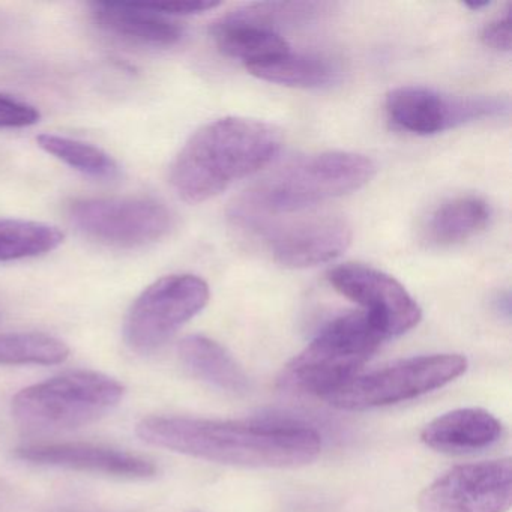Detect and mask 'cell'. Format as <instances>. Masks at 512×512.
<instances>
[{
	"instance_id": "cell-12",
	"label": "cell",
	"mask_w": 512,
	"mask_h": 512,
	"mask_svg": "<svg viewBox=\"0 0 512 512\" xmlns=\"http://www.w3.org/2000/svg\"><path fill=\"white\" fill-rule=\"evenodd\" d=\"M239 227L262 236L272 259L284 268L305 269L332 262L352 242V227L335 215H317L278 224L256 221Z\"/></svg>"
},
{
	"instance_id": "cell-8",
	"label": "cell",
	"mask_w": 512,
	"mask_h": 512,
	"mask_svg": "<svg viewBox=\"0 0 512 512\" xmlns=\"http://www.w3.org/2000/svg\"><path fill=\"white\" fill-rule=\"evenodd\" d=\"M70 223L89 239L116 248H140L173 227L166 205L151 197H82L67 206Z\"/></svg>"
},
{
	"instance_id": "cell-26",
	"label": "cell",
	"mask_w": 512,
	"mask_h": 512,
	"mask_svg": "<svg viewBox=\"0 0 512 512\" xmlns=\"http://www.w3.org/2000/svg\"><path fill=\"white\" fill-rule=\"evenodd\" d=\"M494 307H496V311L500 316H505L506 319H509V316H511V298H509V293H500L496 301H494Z\"/></svg>"
},
{
	"instance_id": "cell-7",
	"label": "cell",
	"mask_w": 512,
	"mask_h": 512,
	"mask_svg": "<svg viewBox=\"0 0 512 512\" xmlns=\"http://www.w3.org/2000/svg\"><path fill=\"white\" fill-rule=\"evenodd\" d=\"M208 283L197 275H167L146 287L128 310L124 337L139 353L163 347L208 305Z\"/></svg>"
},
{
	"instance_id": "cell-28",
	"label": "cell",
	"mask_w": 512,
	"mask_h": 512,
	"mask_svg": "<svg viewBox=\"0 0 512 512\" xmlns=\"http://www.w3.org/2000/svg\"><path fill=\"white\" fill-rule=\"evenodd\" d=\"M197 512V511H196Z\"/></svg>"
},
{
	"instance_id": "cell-5",
	"label": "cell",
	"mask_w": 512,
	"mask_h": 512,
	"mask_svg": "<svg viewBox=\"0 0 512 512\" xmlns=\"http://www.w3.org/2000/svg\"><path fill=\"white\" fill-rule=\"evenodd\" d=\"M385 340L365 313L337 317L283 368L278 386L290 394L326 397L353 379Z\"/></svg>"
},
{
	"instance_id": "cell-1",
	"label": "cell",
	"mask_w": 512,
	"mask_h": 512,
	"mask_svg": "<svg viewBox=\"0 0 512 512\" xmlns=\"http://www.w3.org/2000/svg\"><path fill=\"white\" fill-rule=\"evenodd\" d=\"M136 433L157 448L254 469L304 466L322 451V437L316 430L287 422L149 416L137 424Z\"/></svg>"
},
{
	"instance_id": "cell-2",
	"label": "cell",
	"mask_w": 512,
	"mask_h": 512,
	"mask_svg": "<svg viewBox=\"0 0 512 512\" xmlns=\"http://www.w3.org/2000/svg\"><path fill=\"white\" fill-rule=\"evenodd\" d=\"M281 143L280 131L266 122L217 119L196 131L176 155L170 184L184 202H206L268 166Z\"/></svg>"
},
{
	"instance_id": "cell-13",
	"label": "cell",
	"mask_w": 512,
	"mask_h": 512,
	"mask_svg": "<svg viewBox=\"0 0 512 512\" xmlns=\"http://www.w3.org/2000/svg\"><path fill=\"white\" fill-rule=\"evenodd\" d=\"M329 283L341 295L364 308L383 337L406 334L421 322L422 311L415 299L391 275L361 265L344 263L331 269Z\"/></svg>"
},
{
	"instance_id": "cell-24",
	"label": "cell",
	"mask_w": 512,
	"mask_h": 512,
	"mask_svg": "<svg viewBox=\"0 0 512 512\" xmlns=\"http://www.w3.org/2000/svg\"><path fill=\"white\" fill-rule=\"evenodd\" d=\"M482 43L496 52H511V7H506L502 16L485 26L481 35Z\"/></svg>"
},
{
	"instance_id": "cell-11",
	"label": "cell",
	"mask_w": 512,
	"mask_h": 512,
	"mask_svg": "<svg viewBox=\"0 0 512 512\" xmlns=\"http://www.w3.org/2000/svg\"><path fill=\"white\" fill-rule=\"evenodd\" d=\"M509 458L452 467L431 482L418 500L419 512H506L511 508Z\"/></svg>"
},
{
	"instance_id": "cell-16",
	"label": "cell",
	"mask_w": 512,
	"mask_h": 512,
	"mask_svg": "<svg viewBox=\"0 0 512 512\" xmlns=\"http://www.w3.org/2000/svg\"><path fill=\"white\" fill-rule=\"evenodd\" d=\"M502 424L484 409H457L425 425L421 440L428 448L448 454L481 451L499 442Z\"/></svg>"
},
{
	"instance_id": "cell-17",
	"label": "cell",
	"mask_w": 512,
	"mask_h": 512,
	"mask_svg": "<svg viewBox=\"0 0 512 512\" xmlns=\"http://www.w3.org/2000/svg\"><path fill=\"white\" fill-rule=\"evenodd\" d=\"M178 355L188 373L221 391L244 394L250 389L241 365L217 341L205 335H188L178 346Z\"/></svg>"
},
{
	"instance_id": "cell-20",
	"label": "cell",
	"mask_w": 512,
	"mask_h": 512,
	"mask_svg": "<svg viewBox=\"0 0 512 512\" xmlns=\"http://www.w3.org/2000/svg\"><path fill=\"white\" fill-rule=\"evenodd\" d=\"M59 227L41 221L0 218V263L35 259L61 247Z\"/></svg>"
},
{
	"instance_id": "cell-14",
	"label": "cell",
	"mask_w": 512,
	"mask_h": 512,
	"mask_svg": "<svg viewBox=\"0 0 512 512\" xmlns=\"http://www.w3.org/2000/svg\"><path fill=\"white\" fill-rule=\"evenodd\" d=\"M14 455L38 466L62 467L115 478L148 479L157 473V466L149 458L94 443H32L14 449Z\"/></svg>"
},
{
	"instance_id": "cell-21",
	"label": "cell",
	"mask_w": 512,
	"mask_h": 512,
	"mask_svg": "<svg viewBox=\"0 0 512 512\" xmlns=\"http://www.w3.org/2000/svg\"><path fill=\"white\" fill-rule=\"evenodd\" d=\"M37 143L46 154L89 178L112 181L119 176V164L115 158L91 143L58 134H41Z\"/></svg>"
},
{
	"instance_id": "cell-27",
	"label": "cell",
	"mask_w": 512,
	"mask_h": 512,
	"mask_svg": "<svg viewBox=\"0 0 512 512\" xmlns=\"http://www.w3.org/2000/svg\"><path fill=\"white\" fill-rule=\"evenodd\" d=\"M464 5H466L467 8H470L472 11H478L481 10V8L488 7L490 2H488V0H484V2H466Z\"/></svg>"
},
{
	"instance_id": "cell-10",
	"label": "cell",
	"mask_w": 512,
	"mask_h": 512,
	"mask_svg": "<svg viewBox=\"0 0 512 512\" xmlns=\"http://www.w3.org/2000/svg\"><path fill=\"white\" fill-rule=\"evenodd\" d=\"M322 10L319 4H253L221 17L211 28L212 40L224 56L245 67L290 50L281 28L308 20Z\"/></svg>"
},
{
	"instance_id": "cell-9",
	"label": "cell",
	"mask_w": 512,
	"mask_h": 512,
	"mask_svg": "<svg viewBox=\"0 0 512 512\" xmlns=\"http://www.w3.org/2000/svg\"><path fill=\"white\" fill-rule=\"evenodd\" d=\"M386 115L392 127L416 136H433L482 119L508 115L503 97H455L424 86H403L389 92Z\"/></svg>"
},
{
	"instance_id": "cell-4",
	"label": "cell",
	"mask_w": 512,
	"mask_h": 512,
	"mask_svg": "<svg viewBox=\"0 0 512 512\" xmlns=\"http://www.w3.org/2000/svg\"><path fill=\"white\" fill-rule=\"evenodd\" d=\"M125 386L98 371L59 374L22 389L13 398V416L29 433H61L94 424L112 412Z\"/></svg>"
},
{
	"instance_id": "cell-25",
	"label": "cell",
	"mask_w": 512,
	"mask_h": 512,
	"mask_svg": "<svg viewBox=\"0 0 512 512\" xmlns=\"http://www.w3.org/2000/svg\"><path fill=\"white\" fill-rule=\"evenodd\" d=\"M151 10L163 14V16H194V14L206 13L220 7L218 2L209 0H179V2H167V4H148Z\"/></svg>"
},
{
	"instance_id": "cell-23",
	"label": "cell",
	"mask_w": 512,
	"mask_h": 512,
	"mask_svg": "<svg viewBox=\"0 0 512 512\" xmlns=\"http://www.w3.org/2000/svg\"><path fill=\"white\" fill-rule=\"evenodd\" d=\"M40 119L41 113L37 107L7 95H0V130L32 127Z\"/></svg>"
},
{
	"instance_id": "cell-22",
	"label": "cell",
	"mask_w": 512,
	"mask_h": 512,
	"mask_svg": "<svg viewBox=\"0 0 512 512\" xmlns=\"http://www.w3.org/2000/svg\"><path fill=\"white\" fill-rule=\"evenodd\" d=\"M68 356L70 347L44 332L0 334V365H56Z\"/></svg>"
},
{
	"instance_id": "cell-18",
	"label": "cell",
	"mask_w": 512,
	"mask_h": 512,
	"mask_svg": "<svg viewBox=\"0 0 512 512\" xmlns=\"http://www.w3.org/2000/svg\"><path fill=\"white\" fill-rule=\"evenodd\" d=\"M248 73L263 82L290 88L319 89L337 82V64L317 53L287 50L283 55L248 65Z\"/></svg>"
},
{
	"instance_id": "cell-15",
	"label": "cell",
	"mask_w": 512,
	"mask_h": 512,
	"mask_svg": "<svg viewBox=\"0 0 512 512\" xmlns=\"http://www.w3.org/2000/svg\"><path fill=\"white\" fill-rule=\"evenodd\" d=\"M91 14L101 31L134 46L169 49L184 38L179 23L151 10L148 4L95 2Z\"/></svg>"
},
{
	"instance_id": "cell-19",
	"label": "cell",
	"mask_w": 512,
	"mask_h": 512,
	"mask_svg": "<svg viewBox=\"0 0 512 512\" xmlns=\"http://www.w3.org/2000/svg\"><path fill=\"white\" fill-rule=\"evenodd\" d=\"M490 217V206L485 200L475 196L455 197L430 215L425 233L431 244L452 247L481 233Z\"/></svg>"
},
{
	"instance_id": "cell-3",
	"label": "cell",
	"mask_w": 512,
	"mask_h": 512,
	"mask_svg": "<svg viewBox=\"0 0 512 512\" xmlns=\"http://www.w3.org/2000/svg\"><path fill=\"white\" fill-rule=\"evenodd\" d=\"M376 173V164L361 154L323 152L289 164L262 179L233 208L238 226L271 220L278 214L304 211L326 200L346 196L364 187Z\"/></svg>"
},
{
	"instance_id": "cell-6",
	"label": "cell",
	"mask_w": 512,
	"mask_h": 512,
	"mask_svg": "<svg viewBox=\"0 0 512 512\" xmlns=\"http://www.w3.org/2000/svg\"><path fill=\"white\" fill-rule=\"evenodd\" d=\"M466 370L467 361L461 355L415 356L355 376L323 400L341 410L377 409L443 388Z\"/></svg>"
}]
</instances>
